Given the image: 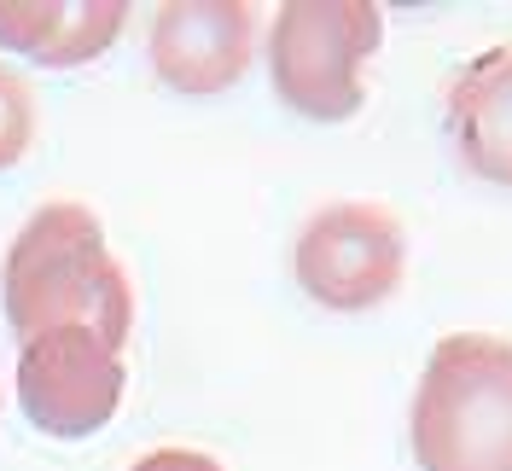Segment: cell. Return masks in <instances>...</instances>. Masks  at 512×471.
<instances>
[{"label":"cell","mask_w":512,"mask_h":471,"mask_svg":"<svg viewBox=\"0 0 512 471\" xmlns=\"http://www.w3.org/2000/svg\"><path fill=\"white\" fill-rule=\"evenodd\" d=\"M0 303L12 332L30 344L59 326H94L99 338L123 349L134 326V297H128L123 268L105 251V227L88 204H41L0 268Z\"/></svg>","instance_id":"obj_1"},{"label":"cell","mask_w":512,"mask_h":471,"mask_svg":"<svg viewBox=\"0 0 512 471\" xmlns=\"http://www.w3.org/2000/svg\"><path fill=\"white\" fill-rule=\"evenodd\" d=\"M419 471H512V338L448 332L408 413Z\"/></svg>","instance_id":"obj_2"},{"label":"cell","mask_w":512,"mask_h":471,"mask_svg":"<svg viewBox=\"0 0 512 471\" xmlns=\"http://www.w3.org/2000/svg\"><path fill=\"white\" fill-rule=\"evenodd\" d=\"M384 41V12L373 0H286L268 30L274 94L309 123H344L361 111V70Z\"/></svg>","instance_id":"obj_3"},{"label":"cell","mask_w":512,"mask_h":471,"mask_svg":"<svg viewBox=\"0 0 512 471\" xmlns=\"http://www.w3.org/2000/svg\"><path fill=\"white\" fill-rule=\"evenodd\" d=\"M291 268L320 309H379L408 274V233L384 204H326L303 221Z\"/></svg>","instance_id":"obj_4"},{"label":"cell","mask_w":512,"mask_h":471,"mask_svg":"<svg viewBox=\"0 0 512 471\" xmlns=\"http://www.w3.org/2000/svg\"><path fill=\"white\" fill-rule=\"evenodd\" d=\"M24 419L47 437H94L123 408V349L94 326H59L18 355Z\"/></svg>","instance_id":"obj_5"},{"label":"cell","mask_w":512,"mask_h":471,"mask_svg":"<svg viewBox=\"0 0 512 471\" xmlns=\"http://www.w3.org/2000/svg\"><path fill=\"white\" fill-rule=\"evenodd\" d=\"M256 53V6L245 0H169L152 18V70L175 94H222Z\"/></svg>","instance_id":"obj_6"},{"label":"cell","mask_w":512,"mask_h":471,"mask_svg":"<svg viewBox=\"0 0 512 471\" xmlns=\"http://www.w3.org/2000/svg\"><path fill=\"white\" fill-rule=\"evenodd\" d=\"M448 134L472 175L512 187V41L478 53L448 82Z\"/></svg>","instance_id":"obj_7"},{"label":"cell","mask_w":512,"mask_h":471,"mask_svg":"<svg viewBox=\"0 0 512 471\" xmlns=\"http://www.w3.org/2000/svg\"><path fill=\"white\" fill-rule=\"evenodd\" d=\"M123 0H0V47L35 64H88L123 35Z\"/></svg>","instance_id":"obj_8"},{"label":"cell","mask_w":512,"mask_h":471,"mask_svg":"<svg viewBox=\"0 0 512 471\" xmlns=\"http://www.w3.org/2000/svg\"><path fill=\"white\" fill-rule=\"evenodd\" d=\"M30 140H35V94L12 64H0V169H12L30 152Z\"/></svg>","instance_id":"obj_9"},{"label":"cell","mask_w":512,"mask_h":471,"mask_svg":"<svg viewBox=\"0 0 512 471\" xmlns=\"http://www.w3.org/2000/svg\"><path fill=\"white\" fill-rule=\"evenodd\" d=\"M128 471H222L210 454H198V448H152V454H140Z\"/></svg>","instance_id":"obj_10"}]
</instances>
